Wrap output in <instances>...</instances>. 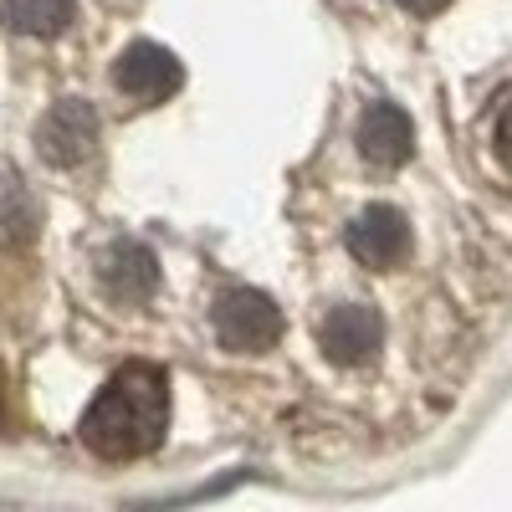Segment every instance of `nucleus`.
I'll return each mask as SVG.
<instances>
[{
	"label": "nucleus",
	"mask_w": 512,
	"mask_h": 512,
	"mask_svg": "<svg viewBox=\"0 0 512 512\" xmlns=\"http://www.w3.org/2000/svg\"><path fill=\"white\" fill-rule=\"evenodd\" d=\"M169 431V379L154 364H123L93 395L77 436L103 461H139Z\"/></svg>",
	"instance_id": "f257e3e1"
},
{
	"label": "nucleus",
	"mask_w": 512,
	"mask_h": 512,
	"mask_svg": "<svg viewBox=\"0 0 512 512\" xmlns=\"http://www.w3.org/2000/svg\"><path fill=\"white\" fill-rule=\"evenodd\" d=\"M216 338L236 354H262L282 338V313L272 297L251 292V287H231L216 303Z\"/></svg>",
	"instance_id": "f03ea898"
},
{
	"label": "nucleus",
	"mask_w": 512,
	"mask_h": 512,
	"mask_svg": "<svg viewBox=\"0 0 512 512\" xmlns=\"http://www.w3.org/2000/svg\"><path fill=\"white\" fill-rule=\"evenodd\" d=\"M36 154L57 164V169H77L98 154V113L82 98H62L47 108V118L36 123Z\"/></svg>",
	"instance_id": "7ed1b4c3"
},
{
	"label": "nucleus",
	"mask_w": 512,
	"mask_h": 512,
	"mask_svg": "<svg viewBox=\"0 0 512 512\" xmlns=\"http://www.w3.org/2000/svg\"><path fill=\"white\" fill-rule=\"evenodd\" d=\"M113 82H118L123 98L154 108V103H164V98L185 82V67H180L175 52L154 47V41H134V47L113 62Z\"/></svg>",
	"instance_id": "20e7f679"
},
{
	"label": "nucleus",
	"mask_w": 512,
	"mask_h": 512,
	"mask_svg": "<svg viewBox=\"0 0 512 512\" xmlns=\"http://www.w3.org/2000/svg\"><path fill=\"white\" fill-rule=\"evenodd\" d=\"M344 241H349V251L359 256L364 267L384 272V267H400L410 256V221L400 216L395 205H369V210H359V216L349 221Z\"/></svg>",
	"instance_id": "39448f33"
},
{
	"label": "nucleus",
	"mask_w": 512,
	"mask_h": 512,
	"mask_svg": "<svg viewBox=\"0 0 512 512\" xmlns=\"http://www.w3.org/2000/svg\"><path fill=\"white\" fill-rule=\"evenodd\" d=\"M98 282L113 303H144L159 287V262L144 241H113L98 256Z\"/></svg>",
	"instance_id": "423d86ee"
},
{
	"label": "nucleus",
	"mask_w": 512,
	"mask_h": 512,
	"mask_svg": "<svg viewBox=\"0 0 512 512\" xmlns=\"http://www.w3.org/2000/svg\"><path fill=\"white\" fill-rule=\"evenodd\" d=\"M318 344L338 364H369L384 344V323L369 308H333L318 328Z\"/></svg>",
	"instance_id": "0eeeda50"
},
{
	"label": "nucleus",
	"mask_w": 512,
	"mask_h": 512,
	"mask_svg": "<svg viewBox=\"0 0 512 512\" xmlns=\"http://www.w3.org/2000/svg\"><path fill=\"white\" fill-rule=\"evenodd\" d=\"M415 149V128L395 103H369L359 118V154L379 169H400Z\"/></svg>",
	"instance_id": "6e6552de"
},
{
	"label": "nucleus",
	"mask_w": 512,
	"mask_h": 512,
	"mask_svg": "<svg viewBox=\"0 0 512 512\" xmlns=\"http://www.w3.org/2000/svg\"><path fill=\"white\" fill-rule=\"evenodd\" d=\"M0 16H6V26L21 31V36H62L72 26L77 6L72 0H6Z\"/></svg>",
	"instance_id": "1a4fd4ad"
},
{
	"label": "nucleus",
	"mask_w": 512,
	"mask_h": 512,
	"mask_svg": "<svg viewBox=\"0 0 512 512\" xmlns=\"http://www.w3.org/2000/svg\"><path fill=\"white\" fill-rule=\"evenodd\" d=\"M497 154H502V164L512 169V103H507L502 118H497Z\"/></svg>",
	"instance_id": "9d476101"
},
{
	"label": "nucleus",
	"mask_w": 512,
	"mask_h": 512,
	"mask_svg": "<svg viewBox=\"0 0 512 512\" xmlns=\"http://www.w3.org/2000/svg\"><path fill=\"white\" fill-rule=\"evenodd\" d=\"M400 6L410 11V16H436V11H446L451 0H400Z\"/></svg>",
	"instance_id": "9b49d317"
}]
</instances>
